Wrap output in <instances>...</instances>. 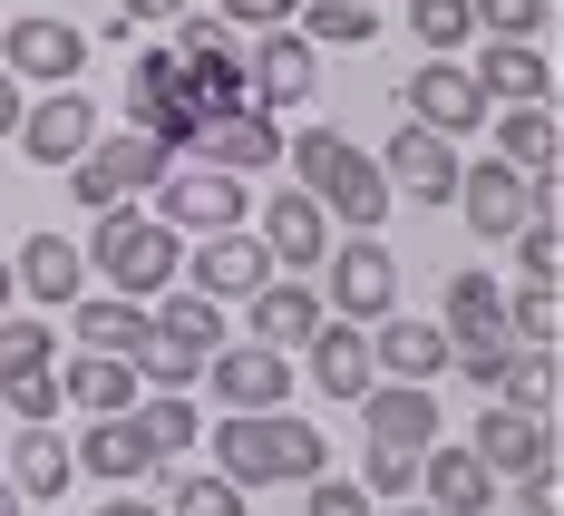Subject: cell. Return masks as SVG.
Masks as SVG:
<instances>
[{
    "label": "cell",
    "mask_w": 564,
    "mask_h": 516,
    "mask_svg": "<svg viewBox=\"0 0 564 516\" xmlns=\"http://www.w3.org/2000/svg\"><path fill=\"white\" fill-rule=\"evenodd\" d=\"M438 332H448V351L507 342V292H497V273H448V302H438Z\"/></svg>",
    "instance_id": "f1b7e54d"
},
{
    "label": "cell",
    "mask_w": 564,
    "mask_h": 516,
    "mask_svg": "<svg viewBox=\"0 0 564 516\" xmlns=\"http://www.w3.org/2000/svg\"><path fill=\"white\" fill-rule=\"evenodd\" d=\"M399 108L419 117V127H438V137H477V127H487V88H477V68L448 50V58H419V68H409Z\"/></svg>",
    "instance_id": "52a82bcc"
},
{
    "label": "cell",
    "mask_w": 564,
    "mask_h": 516,
    "mask_svg": "<svg viewBox=\"0 0 564 516\" xmlns=\"http://www.w3.org/2000/svg\"><path fill=\"white\" fill-rule=\"evenodd\" d=\"M302 361H312V390H322V400H350V409H360V390L380 380L370 332H360V322H340V312H322V332L302 342Z\"/></svg>",
    "instance_id": "ac0fdd59"
},
{
    "label": "cell",
    "mask_w": 564,
    "mask_h": 516,
    "mask_svg": "<svg viewBox=\"0 0 564 516\" xmlns=\"http://www.w3.org/2000/svg\"><path fill=\"white\" fill-rule=\"evenodd\" d=\"M360 487H370V497H419V449H390V439H370V459H360Z\"/></svg>",
    "instance_id": "b9f144b4"
},
{
    "label": "cell",
    "mask_w": 564,
    "mask_h": 516,
    "mask_svg": "<svg viewBox=\"0 0 564 516\" xmlns=\"http://www.w3.org/2000/svg\"><path fill=\"white\" fill-rule=\"evenodd\" d=\"M175 166L166 137H147V127H98L88 137V157H68V195H78V215H98V205H127V195H147L156 175Z\"/></svg>",
    "instance_id": "277c9868"
},
{
    "label": "cell",
    "mask_w": 564,
    "mask_h": 516,
    "mask_svg": "<svg viewBox=\"0 0 564 516\" xmlns=\"http://www.w3.org/2000/svg\"><path fill=\"white\" fill-rule=\"evenodd\" d=\"M409 40H419L429 58H448V50L477 40V20H467V0H409Z\"/></svg>",
    "instance_id": "8d00e7d4"
},
{
    "label": "cell",
    "mask_w": 564,
    "mask_h": 516,
    "mask_svg": "<svg viewBox=\"0 0 564 516\" xmlns=\"http://www.w3.org/2000/svg\"><path fill=\"white\" fill-rule=\"evenodd\" d=\"M175 68H185V98H195V117H225V108H243V50H175Z\"/></svg>",
    "instance_id": "836d02e7"
},
{
    "label": "cell",
    "mask_w": 564,
    "mask_h": 516,
    "mask_svg": "<svg viewBox=\"0 0 564 516\" xmlns=\"http://www.w3.org/2000/svg\"><path fill=\"white\" fill-rule=\"evenodd\" d=\"M516 497H525V516H555V497H564V487H555V459L525 467V477H516Z\"/></svg>",
    "instance_id": "7dc6e473"
},
{
    "label": "cell",
    "mask_w": 564,
    "mask_h": 516,
    "mask_svg": "<svg viewBox=\"0 0 564 516\" xmlns=\"http://www.w3.org/2000/svg\"><path fill=\"white\" fill-rule=\"evenodd\" d=\"M88 273H108V292L127 302H156L166 283H185V234L156 225V215H127V205H98V234L78 244Z\"/></svg>",
    "instance_id": "3957f363"
},
{
    "label": "cell",
    "mask_w": 564,
    "mask_h": 516,
    "mask_svg": "<svg viewBox=\"0 0 564 516\" xmlns=\"http://www.w3.org/2000/svg\"><path fill=\"white\" fill-rule=\"evenodd\" d=\"M497 400L545 419V409H555V351H535V342L516 351V342H507V361H497Z\"/></svg>",
    "instance_id": "d590c367"
},
{
    "label": "cell",
    "mask_w": 564,
    "mask_h": 516,
    "mask_svg": "<svg viewBox=\"0 0 564 516\" xmlns=\"http://www.w3.org/2000/svg\"><path fill=\"white\" fill-rule=\"evenodd\" d=\"M507 244H516V264H525V283H555V254H564L555 215H525V225H516Z\"/></svg>",
    "instance_id": "ee69618b"
},
{
    "label": "cell",
    "mask_w": 564,
    "mask_h": 516,
    "mask_svg": "<svg viewBox=\"0 0 564 516\" xmlns=\"http://www.w3.org/2000/svg\"><path fill=\"white\" fill-rule=\"evenodd\" d=\"M0 20H10V10H0Z\"/></svg>",
    "instance_id": "11a10c76"
},
{
    "label": "cell",
    "mask_w": 564,
    "mask_h": 516,
    "mask_svg": "<svg viewBox=\"0 0 564 516\" xmlns=\"http://www.w3.org/2000/svg\"><path fill=\"white\" fill-rule=\"evenodd\" d=\"M457 225L467 234H487V244H507L525 215H535V175H516L507 157H477V166H457Z\"/></svg>",
    "instance_id": "9c48e42d"
},
{
    "label": "cell",
    "mask_w": 564,
    "mask_h": 516,
    "mask_svg": "<svg viewBox=\"0 0 564 516\" xmlns=\"http://www.w3.org/2000/svg\"><path fill=\"white\" fill-rule=\"evenodd\" d=\"M370 361H380L390 380H438V370H448V332L419 322V312H380V322H370Z\"/></svg>",
    "instance_id": "484cf974"
},
{
    "label": "cell",
    "mask_w": 564,
    "mask_h": 516,
    "mask_svg": "<svg viewBox=\"0 0 564 516\" xmlns=\"http://www.w3.org/2000/svg\"><path fill=\"white\" fill-rule=\"evenodd\" d=\"M419 497L448 507V516H487L497 507V467L477 459V449H438V439H429V449H419Z\"/></svg>",
    "instance_id": "44dd1931"
},
{
    "label": "cell",
    "mask_w": 564,
    "mask_h": 516,
    "mask_svg": "<svg viewBox=\"0 0 564 516\" xmlns=\"http://www.w3.org/2000/svg\"><path fill=\"white\" fill-rule=\"evenodd\" d=\"M10 302H20V292H10V254H0V312H10Z\"/></svg>",
    "instance_id": "f5cc1de1"
},
{
    "label": "cell",
    "mask_w": 564,
    "mask_h": 516,
    "mask_svg": "<svg viewBox=\"0 0 564 516\" xmlns=\"http://www.w3.org/2000/svg\"><path fill=\"white\" fill-rule=\"evenodd\" d=\"M302 516H370V487L322 467V477H302Z\"/></svg>",
    "instance_id": "f6af8a7d"
},
{
    "label": "cell",
    "mask_w": 564,
    "mask_h": 516,
    "mask_svg": "<svg viewBox=\"0 0 564 516\" xmlns=\"http://www.w3.org/2000/svg\"><path fill=\"white\" fill-rule=\"evenodd\" d=\"M477 459L497 467V477H525L535 459H555V429L535 419V409H507V400H487V419H477V439H467Z\"/></svg>",
    "instance_id": "d4e9b609"
},
{
    "label": "cell",
    "mask_w": 564,
    "mask_h": 516,
    "mask_svg": "<svg viewBox=\"0 0 564 516\" xmlns=\"http://www.w3.org/2000/svg\"><path fill=\"white\" fill-rule=\"evenodd\" d=\"M58 400H78L88 419H108V409L147 400V380H137V361H117V351H78V361H58Z\"/></svg>",
    "instance_id": "4316f807"
},
{
    "label": "cell",
    "mask_w": 564,
    "mask_h": 516,
    "mask_svg": "<svg viewBox=\"0 0 564 516\" xmlns=\"http://www.w3.org/2000/svg\"><path fill=\"white\" fill-rule=\"evenodd\" d=\"M50 361H58V342H50L40 312H0V380L10 370H50Z\"/></svg>",
    "instance_id": "74e56055"
},
{
    "label": "cell",
    "mask_w": 564,
    "mask_h": 516,
    "mask_svg": "<svg viewBox=\"0 0 564 516\" xmlns=\"http://www.w3.org/2000/svg\"><path fill=\"white\" fill-rule=\"evenodd\" d=\"M322 283L312 273H273L263 292H243V342H273V351H302L312 332H322Z\"/></svg>",
    "instance_id": "9a60e30c"
},
{
    "label": "cell",
    "mask_w": 564,
    "mask_h": 516,
    "mask_svg": "<svg viewBox=\"0 0 564 516\" xmlns=\"http://www.w3.org/2000/svg\"><path fill=\"white\" fill-rule=\"evenodd\" d=\"M282 157L302 166V195L322 205V215H340L350 234H380L390 225V175H380V157H360L340 127H312V137H282Z\"/></svg>",
    "instance_id": "7a4b0ae2"
},
{
    "label": "cell",
    "mask_w": 564,
    "mask_h": 516,
    "mask_svg": "<svg viewBox=\"0 0 564 516\" xmlns=\"http://www.w3.org/2000/svg\"><path fill=\"white\" fill-rule=\"evenodd\" d=\"M156 477H166V516H243V487H234V477H215V467L166 459Z\"/></svg>",
    "instance_id": "e575fe53"
},
{
    "label": "cell",
    "mask_w": 564,
    "mask_h": 516,
    "mask_svg": "<svg viewBox=\"0 0 564 516\" xmlns=\"http://www.w3.org/2000/svg\"><path fill=\"white\" fill-rule=\"evenodd\" d=\"M457 166H467V157H457V137L419 127V117H409L390 147H380V175H390V195H419V205H448V195H457Z\"/></svg>",
    "instance_id": "4fadbf2b"
},
{
    "label": "cell",
    "mask_w": 564,
    "mask_h": 516,
    "mask_svg": "<svg viewBox=\"0 0 564 516\" xmlns=\"http://www.w3.org/2000/svg\"><path fill=\"white\" fill-rule=\"evenodd\" d=\"M360 429L390 449H429L438 439V380H370L360 390Z\"/></svg>",
    "instance_id": "ffe728a7"
},
{
    "label": "cell",
    "mask_w": 564,
    "mask_h": 516,
    "mask_svg": "<svg viewBox=\"0 0 564 516\" xmlns=\"http://www.w3.org/2000/svg\"><path fill=\"white\" fill-rule=\"evenodd\" d=\"M98 516H166V507H156V497H108Z\"/></svg>",
    "instance_id": "f907efd6"
},
{
    "label": "cell",
    "mask_w": 564,
    "mask_h": 516,
    "mask_svg": "<svg viewBox=\"0 0 564 516\" xmlns=\"http://www.w3.org/2000/svg\"><path fill=\"white\" fill-rule=\"evenodd\" d=\"M156 205V225H175V234H225V225H243L253 215V195H243V175H225V166H195V157H175L156 185H147Z\"/></svg>",
    "instance_id": "5b68a950"
},
{
    "label": "cell",
    "mask_w": 564,
    "mask_h": 516,
    "mask_svg": "<svg viewBox=\"0 0 564 516\" xmlns=\"http://www.w3.org/2000/svg\"><path fill=\"white\" fill-rule=\"evenodd\" d=\"M137 380H147V390H195V380H205V351L147 342V351H137Z\"/></svg>",
    "instance_id": "60d3db41"
},
{
    "label": "cell",
    "mask_w": 564,
    "mask_h": 516,
    "mask_svg": "<svg viewBox=\"0 0 564 516\" xmlns=\"http://www.w3.org/2000/svg\"><path fill=\"white\" fill-rule=\"evenodd\" d=\"M147 322H156V342H185V351H205V361H215V342H225V302H205V292L185 283V292H156V302H147Z\"/></svg>",
    "instance_id": "4dcf8cb0"
},
{
    "label": "cell",
    "mask_w": 564,
    "mask_h": 516,
    "mask_svg": "<svg viewBox=\"0 0 564 516\" xmlns=\"http://www.w3.org/2000/svg\"><path fill=\"white\" fill-rule=\"evenodd\" d=\"M292 30H302L312 50H370V40H380V10H370V0H302Z\"/></svg>",
    "instance_id": "d6a6232c"
},
{
    "label": "cell",
    "mask_w": 564,
    "mask_h": 516,
    "mask_svg": "<svg viewBox=\"0 0 564 516\" xmlns=\"http://www.w3.org/2000/svg\"><path fill=\"white\" fill-rule=\"evenodd\" d=\"M312 88H322V50H312L292 20H282V30H263V50L243 58V98L282 117V108H302Z\"/></svg>",
    "instance_id": "7c38bea8"
},
{
    "label": "cell",
    "mask_w": 564,
    "mask_h": 516,
    "mask_svg": "<svg viewBox=\"0 0 564 516\" xmlns=\"http://www.w3.org/2000/svg\"><path fill=\"white\" fill-rule=\"evenodd\" d=\"M205 449H215V477H234V487H302V477L332 467L322 429L292 419V409H225V429Z\"/></svg>",
    "instance_id": "6da1fadb"
},
{
    "label": "cell",
    "mask_w": 564,
    "mask_h": 516,
    "mask_svg": "<svg viewBox=\"0 0 564 516\" xmlns=\"http://www.w3.org/2000/svg\"><path fill=\"white\" fill-rule=\"evenodd\" d=\"M497 117V157H507L516 175H555V108H545V98H525V108H487Z\"/></svg>",
    "instance_id": "f546056e"
},
{
    "label": "cell",
    "mask_w": 564,
    "mask_h": 516,
    "mask_svg": "<svg viewBox=\"0 0 564 516\" xmlns=\"http://www.w3.org/2000/svg\"><path fill=\"white\" fill-rule=\"evenodd\" d=\"M312 273H322V302H332L340 322H380V312H399V264H390V244H380V234L332 244Z\"/></svg>",
    "instance_id": "8992f818"
},
{
    "label": "cell",
    "mask_w": 564,
    "mask_h": 516,
    "mask_svg": "<svg viewBox=\"0 0 564 516\" xmlns=\"http://www.w3.org/2000/svg\"><path fill=\"white\" fill-rule=\"evenodd\" d=\"M10 127H20V78L0 68V137H10Z\"/></svg>",
    "instance_id": "681fc988"
},
{
    "label": "cell",
    "mask_w": 564,
    "mask_h": 516,
    "mask_svg": "<svg viewBox=\"0 0 564 516\" xmlns=\"http://www.w3.org/2000/svg\"><path fill=\"white\" fill-rule=\"evenodd\" d=\"M399 516H448V507H429V497H409V507H399Z\"/></svg>",
    "instance_id": "db71d44e"
},
{
    "label": "cell",
    "mask_w": 564,
    "mask_h": 516,
    "mask_svg": "<svg viewBox=\"0 0 564 516\" xmlns=\"http://www.w3.org/2000/svg\"><path fill=\"white\" fill-rule=\"evenodd\" d=\"M555 283H516L507 292V342H535V351H555Z\"/></svg>",
    "instance_id": "f35d334b"
},
{
    "label": "cell",
    "mask_w": 564,
    "mask_h": 516,
    "mask_svg": "<svg viewBox=\"0 0 564 516\" xmlns=\"http://www.w3.org/2000/svg\"><path fill=\"white\" fill-rule=\"evenodd\" d=\"M185 157H195V166H225V175H253V166H273V157H282V117H273V108H253V98H243V108L205 117Z\"/></svg>",
    "instance_id": "2e32d148"
},
{
    "label": "cell",
    "mask_w": 564,
    "mask_h": 516,
    "mask_svg": "<svg viewBox=\"0 0 564 516\" xmlns=\"http://www.w3.org/2000/svg\"><path fill=\"white\" fill-rule=\"evenodd\" d=\"M137 429H147V449H156V459L205 449V409H195V390H147V400H137Z\"/></svg>",
    "instance_id": "1f68e13d"
},
{
    "label": "cell",
    "mask_w": 564,
    "mask_h": 516,
    "mask_svg": "<svg viewBox=\"0 0 564 516\" xmlns=\"http://www.w3.org/2000/svg\"><path fill=\"white\" fill-rule=\"evenodd\" d=\"M205 380H215V400H225V409H282L302 370H292V351H273V342H215Z\"/></svg>",
    "instance_id": "30bf717a"
},
{
    "label": "cell",
    "mask_w": 564,
    "mask_h": 516,
    "mask_svg": "<svg viewBox=\"0 0 564 516\" xmlns=\"http://www.w3.org/2000/svg\"><path fill=\"white\" fill-rule=\"evenodd\" d=\"M78 477H98V487H137V477H156V449H147V429H137V409H108V419H88V439L68 449Z\"/></svg>",
    "instance_id": "d6986e66"
},
{
    "label": "cell",
    "mask_w": 564,
    "mask_h": 516,
    "mask_svg": "<svg viewBox=\"0 0 564 516\" xmlns=\"http://www.w3.org/2000/svg\"><path fill=\"white\" fill-rule=\"evenodd\" d=\"M68 477H78L68 439H58L50 419H20V439H10V487H20L30 507H50V497H68Z\"/></svg>",
    "instance_id": "83f0119b"
},
{
    "label": "cell",
    "mask_w": 564,
    "mask_h": 516,
    "mask_svg": "<svg viewBox=\"0 0 564 516\" xmlns=\"http://www.w3.org/2000/svg\"><path fill=\"white\" fill-rule=\"evenodd\" d=\"M467 20H477L487 40H535V30L555 20V0H467Z\"/></svg>",
    "instance_id": "ab89813d"
},
{
    "label": "cell",
    "mask_w": 564,
    "mask_h": 516,
    "mask_svg": "<svg viewBox=\"0 0 564 516\" xmlns=\"http://www.w3.org/2000/svg\"><path fill=\"white\" fill-rule=\"evenodd\" d=\"M10 292H30V312H40V302H78V292H88V254H78L68 234H30V244L10 254Z\"/></svg>",
    "instance_id": "7402d4cb"
},
{
    "label": "cell",
    "mask_w": 564,
    "mask_h": 516,
    "mask_svg": "<svg viewBox=\"0 0 564 516\" xmlns=\"http://www.w3.org/2000/svg\"><path fill=\"white\" fill-rule=\"evenodd\" d=\"M0 400H10V419H58V361L50 370H10V380H0Z\"/></svg>",
    "instance_id": "7bdbcfd3"
},
{
    "label": "cell",
    "mask_w": 564,
    "mask_h": 516,
    "mask_svg": "<svg viewBox=\"0 0 564 516\" xmlns=\"http://www.w3.org/2000/svg\"><path fill=\"white\" fill-rule=\"evenodd\" d=\"M253 234H263L273 273H312V264L332 254V215H322L302 185H273V195H263V225H253Z\"/></svg>",
    "instance_id": "e0dca14e"
},
{
    "label": "cell",
    "mask_w": 564,
    "mask_h": 516,
    "mask_svg": "<svg viewBox=\"0 0 564 516\" xmlns=\"http://www.w3.org/2000/svg\"><path fill=\"white\" fill-rule=\"evenodd\" d=\"M0 516H30V497H20V487H10V477H0Z\"/></svg>",
    "instance_id": "816d5d0a"
},
{
    "label": "cell",
    "mask_w": 564,
    "mask_h": 516,
    "mask_svg": "<svg viewBox=\"0 0 564 516\" xmlns=\"http://www.w3.org/2000/svg\"><path fill=\"white\" fill-rule=\"evenodd\" d=\"M292 10H302V0H225V20H234V30H282Z\"/></svg>",
    "instance_id": "bcb514c9"
},
{
    "label": "cell",
    "mask_w": 564,
    "mask_h": 516,
    "mask_svg": "<svg viewBox=\"0 0 564 516\" xmlns=\"http://www.w3.org/2000/svg\"><path fill=\"white\" fill-rule=\"evenodd\" d=\"M467 68H477L487 108H525V98H555V58L535 50V40H487V58H467Z\"/></svg>",
    "instance_id": "603a6c76"
},
{
    "label": "cell",
    "mask_w": 564,
    "mask_h": 516,
    "mask_svg": "<svg viewBox=\"0 0 564 516\" xmlns=\"http://www.w3.org/2000/svg\"><path fill=\"white\" fill-rule=\"evenodd\" d=\"M68 332H78V351H117V361H137V351L156 342L147 302H127V292H78L68 302Z\"/></svg>",
    "instance_id": "cb8c5ba5"
},
{
    "label": "cell",
    "mask_w": 564,
    "mask_h": 516,
    "mask_svg": "<svg viewBox=\"0 0 564 516\" xmlns=\"http://www.w3.org/2000/svg\"><path fill=\"white\" fill-rule=\"evenodd\" d=\"M185 283L205 292V302H243V292H263L273 283V254H263V234H195V264H185Z\"/></svg>",
    "instance_id": "5bb4252c"
},
{
    "label": "cell",
    "mask_w": 564,
    "mask_h": 516,
    "mask_svg": "<svg viewBox=\"0 0 564 516\" xmlns=\"http://www.w3.org/2000/svg\"><path fill=\"white\" fill-rule=\"evenodd\" d=\"M10 137H20V157H30V166H68V157H88V137H98V98L68 78V88H50L40 108H20Z\"/></svg>",
    "instance_id": "8fae6325"
},
{
    "label": "cell",
    "mask_w": 564,
    "mask_h": 516,
    "mask_svg": "<svg viewBox=\"0 0 564 516\" xmlns=\"http://www.w3.org/2000/svg\"><path fill=\"white\" fill-rule=\"evenodd\" d=\"M117 10H127V20H156V30H166V20H185L195 0H117Z\"/></svg>",
    "instance_id": "c3c4849f"
},
{
    "label": "cell",
    "mask_w": 564,
    "mask_h": 516,
    "mask_svg": "<svg viewBox=\"0 0 564 516\" xmlns=\"http://www.w3.org/2000/svg\"><path fill=\"white\" fill-rule=\"evenodd\" d=\"M0 68H10V78H40V88H68V78L88 68V30H78V20H50V10L0 20Z\"/></svg>",
    "instance_id": "ba28073f"
}]
</instances>
